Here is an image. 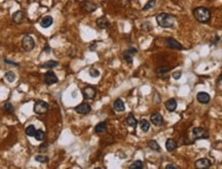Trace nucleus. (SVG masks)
<instances>
[{"label":"nucleus","instance_id":"obj_1","mask_svg":"<svg viewBox=\"0 0 222 169\" xmlns=\"http://www.w3.org/2000/svg\"><path fill=\"white\" fill-rule=\"evenodd\" d=\"M156 22L163 28H171L174 26L176 22V18L170 14H159L156 16Z\"/></svg>","mask_w":222,"mask_h":169},{"label":"nucleus","instance_id":"obj_2","mask_svg":"<svg viewBox=\"0 0 222 169\" xmlns=\"http://www.w3.org/2000/svg\"><path fill=\"white\" fill-rule=\"evenodd\" d=\"M193 16L199 23H208L211 19V12L206 7H198L193 11Z\"/></svg>","mask_w":222,"mask_h":169},{"label":"nucleus","instance_id":"obj_3","mask_svg":"<svg viewBox=\"0 0 222 169\" xmlns=\"http://www.w3.org/2000/svg\"><path fill=\"white\" fill-rule=\"evenodd\" d=\"M34 46H35L34 39L29 35L25 36L23 38V40H22V47H23L24 50L25 51H31L32 49L34 48Z\"/></svg>","mask_w":222,"mask_h":169},{"label":"nucleus","instance_id":"obj_4","mask_svg":"<svg viewBox=\"0 0 222 169\" xmlns=\"http://www.w3.org/2000/svg\"><path fill=\"white\" fill-rule=\"evenodd\" d=\"M47 111H48V105L44 101H38L34 105V112L38 115L45 114Z\"/></svg>","mask_w":222,"mask_h":169},{"label":"nucleus","instance_id":"obj_5","mask_svg":"<svg viewBox=\"0 0 222 169\" xmlns=\"http://www.w3.org/2000/svg\"><path fill=\"white\" fill-rule=\"evenodd\" d=\"M193 135L195 136V138H209V132L203 127L194 128Z\"/></svg>","mask_w":222,"mask_h":169},{"label":"nucleus","instance_id":"obj_6","mask_svg":"<svg viewBox=\"0 0 222 169\" xmlns=\"http://www.w3.org/2000/svg\"><path fill=\"white\" fill-rule=\"evenodd\" d=\"M91 106L86 103H81L80 105H78L75 108V111L78 114H81V115H86V114H89L91 112Z\"/></svg>","mask_w":222,"mask_h":169},{"label":"nucleus","instance_id":"obj_7","mask_svg":"<svg viewBox=\"0 0 222 169\" xmlns=\"http://www.w3.org/2000/svg\"><path fill=\"white\" fill-rule=\"evenodd\" d=\"M44 80L47 85H53V84L58 82V77L56 76V74L54 72H47L44 75Z\"/></svg>","mask_w":222,"mask_h":169},{"label":"nucleus","instance_id":"obj_8","mask_svg":"<svg viewBox=\"0 0 222 169\" xmlns=\"http://www.w3.org/2000/svg\"><path fill=\"white\" fill-rule=\"evenodd\" d=\"M82 95L86 98H94L96 95V89L93 86H86L82 89Z\"/></svg>","mask_w":222,"mask_h":169},{"label":"nucleus","instance_id":"obj_9","mask_svg":"<svg viewBox=\"0 0 222 169\" xmlns=\"http://www.w3.org/2000/svg\"><path fill=\"white\" fill-rule=\"evenodd\" d=\"M166 45L169 47V48H173V49H183V46L181 45L180 43H179L178 41L175 40V39L173 38H169L166 40Z\"/></svg>","mask_w":222,"mask_h":169},{"label":"nucleus","instance_id":"obj_10","mask_svg":"<svg viewBox=\"0 0 222 169\" xmlns=\"http://www.w3.org/2000/svg\"><path fill=\"white\" fill-rule=\"evenodd\" d=\"M24 19H25V14L21 11H16L14 14H12V21H14V23L17 24V25H20V24L23 23Z\"/></svg>","mask_w":222,"mask_h":169},{"label":"nucleus","instance_id":"obj_11","mask_svg":"<svg viewBox=\"0 0 222 169\" xmlns=\"http://www.w3.org/2000/svg\"><path fill=\"white\" fill-rule=\"evenodd\" d=\"M211 166V162L209 159L203 158V159H199L198 161L195 162V167L199 168V169H203V168H209Z\"/></svg>","mask_w":222,"mask_h":169},{"label":"nucleus","instance_id":"obj_12","mask_svg":"<svg viewBox=\"0 0 222 169\" xmlns=\"http://www.w3.org/2000/svg\"><path fill=\"white\" fill-rule=\"evenodd\" d=\"M150 120H151L152 124H154L155 126H161V125H163V123H164L163 117H161V114H158V113L152 114L150 117Z\"/></svg>","mask_w":222,"mask_h":169},{"label":"nucleus","instance_id":"obj_13","mask_svg":"<svg viewBox=\"0 0 222 169\" xmlns=\"http://www.w3.org/2000/svg\"><path fill=\"white\" fill-rule=\"evenodd\" d=\"M82 8H83V11H86V12H93L97 9V5L94 3V2L86 1L82 4Z\"/></svg>","mask_w":222,"mask_h":169},{"label":"nucleus","instance_id":"obj_14","mask_svg":"<svg viewBox=\"0 0 222 169\" xmlns=\"http://www.w3.org/2000/svg\"><path fill=\"white\" fill-rule=\"evenodd\" d=\"M53 23H54V19L52 18L51 16H46V17H44V18L42 19V21L40 22V26L42 28L46 29V28H48V27H51L52 25H53Z\"/></svg>","mask_w":222,"mask_h":169},{"label":"nucleus","instance_id":"obj_15","mask_svg":"<svg viewBox=\"0 0 222 169\" xmlns=\"http://www.w3.org/2000/svg\"><path fill=\"white\" fill-rule=\"evenodd\" d=\"M196 98H198V101L202 104H208L211 99L210 95L207 92H199L198 95H196Z\"/></svg>","mask_w":222,"mask_h":169},{"label":"nucleus","instance_id":"obj_16","mask_svg":"<svg viewBox=\"0 0 222 169\" xmlns=\"http://www.w3.org/2000/svg\"><path fill=\"white\" fill-rule=\"evenodd\" d=\"M96 23H97V26H98L100 29H106L109 27V22L105 17H101V18H99L98 20H97Z\"/></svg>","mask_w":222,"mask_h":169},{"label":"nucleus","instance_id":"obj_17","mask_svg":"<svg viewBox=\"0 0 222 169\" xmlns=\"http://www.w3.org/2000/svg\"><path fill=\"white\" fill-rule=\"evenodd\" d=\"M166 109L168 111H170V112L175 111L176 109H177V101H176V99H174V98L169 99V101L166 103Z\"/></svg>","mask_w":222,"mask_h":169},{"label":"nucleus","instance_id":"obj_18","mask_svg":"<svg viewBox=\"0 0 222 169\" xmlns=\"http://www.w3.org/2000/svg\"><path fill=\"white\" fill-rule=\"evenodd\" d=\"M113 108H114V110L115 111H117V112H124V101H121L120 98H118V99H116L115 101H114V104H113Z\"/></svg>","mask_w":222,"mask_h":169},{"label":"nucleus","instance_id":"obj_19","mask_svg":"<svg viewBox=\"0 0 222 169\" xmlns=\"http://www.w3.org/2000/svg\"><path fill=\"white\" fill-rule=\"evenodd\" d=\"M166 148H167V150H168L169 152L174 151L177 148V143L174 140H172V138H169V140H167V143H166Z\"/></svg>","mask_w":222,"mask_h":169},{"label":"nucleus","instance_id":"obj_20","mask_svg":"<svg viewBox=\"0 0 222 169\" xmlns=\"http://www.w3.org/2000/svg\"><path fill=\"white\" fill-rule=\"evenodd\" d=\"M95 130H96L97 133H103L107 130V124L106 122H101L99 124H97V126L95 127Z\"/></svg>","mask_w":222,"mask_h":169},{"label":"nucleus","instance_id":"obj_21","mask_svg":"<svg viewBox=\"0 0 222 169\" xmlns=\"http://www.w3.org/2000/svg\"><path fill=\"white\" fill-rule=\"evenodd\" d=\"M127 123H128L129 126H131V127H136L137 124H138V121L136 120V118L133 116V114H130L128 116V118H127Z\"/></svg>","mask_w":222,"mask_h":169},{"label":"nucleus","instance_id":"obj_22","mask_svg":"<svg viewBox=\"0 0 222 169\" xmlns=\"http://www.w3.org/2000/svg\"><path fill=\"white\" fill-rule=\"evenodd\" d=\"M140 128L142 129V131H144V132H147V131L149 130V128H150V124H149V122L146 120V119H142V120L140 121Z\"/></svg>","mask_w":222,"mask_h":169},{"label":"nucleus","instance_id":"obj_23","mask_svg":"<svg viewBox=\"0 0 222 169\" xmlns=\"http://www.w3.org/2000/svg\"><path fill=\"white\" fill-rule=\"evenodd\" d=\"M57 66H58V62H56V61H48V62H46V63H44L43 65H42L41 68H44V69H54V68H56Z\"/></svg>","mask_w":222,"mask_h":169},{"label":"nucleus","instance_id":"obj_24","mask_svg":"<svg viewBox=\"0 0 222 169\" xmlns=\"http://www.w3.org/2000/svg\"><path fill=\"white\" fill-rule=\"evenodd\" d=\"M148 146H149V148H150L151 150H154V151H159V150H161V146H159V145L158 143V141H155V140H149Z\"/></svg>","mask_w":222,"mask_h":169},{"label":"nucleus","instance_id":"obj_25","mask_svg":"<svg viewBox=\"0 0 222 169\" xmlns=\"http://www.w3.org/2000/svg\"><path fill=\"white\" fill-rule=\"evenodd\" d=\"M36 133V129L33 125H29L28 127L26 128V134L28 136H34Z\"/></svg>","mask_w":222,"mask_h":169},{"label":"nucleus","instance_id":"obj_26","mask_svg":"<svg viewBox=\"0 0 222 169\" xmlns=\"http://www.w3.org/2000/svg\"><path fill=\"white\" fill-rule=\"evenodd\" d=\"M34 137H35L36 140L42 141L44 140V132L42 130H36V133H35V135H34Z\"/></svg>","mask_w":222,"mask_h":169},{"label":"nucleus","instance_id":"obj_27","mask_svg":"<svg viewBox=\"0 0 222 169\" xmlns=\"http://www.w3.org/2000/svg\"><path fill=\"white\" fill-rule=\"evenodd\" d=\"M124 61H126L128 64H130V65L133 64V56H132V53H129V51L124 53Z\"/></svg>","mask_w":222,"mask_h":169},{"label":"nucleus","instance_id":"obj_28","mask_svg":"<svg viewBox=\"0 0 222 169\" xmlns=\"http://www.w3.org/2000/svg\"><path fill=\"white\" fill-rule=\"evenodd\" d=\"M5 79L8 82H14V79H16V75H14V72L9 71V72H7V73L5 74Z\"/></svg>","mask_w":222,"mask_h":169},{"label":"nucleus","instance_id":"obj_29","mask_svg":"<svg viewBox=\"0 0 222 169\" xmlns=\"http://www.w3.org/2000/svg\"><path fill=\"white\" fill-rule=\"evenodd\" d=\"M154 5H155V0H149V1L145 4V6L143 7V11H148V9L152 8Z\"/></svg>","mask_w":222,"mask_h":169},{"label":"nucleus","instance_id":"obj_30","mask_svg":"<svg viewBox=\"0 0 222 169\" xmlns=\"http://www.w3.org/2000/svg\"><path fill=\"white\" fill-rule=\"evenodd\" d=\"M169 71H170V68H168V67H161V68H158V70H156V73H158V75H161V74H167Z\"/></svg>","mask_w":222,"mask_h":169},{"label":"nucleus","instance_id":"obj_31","mask_svg":"<svg viewBox=\"0 0 222 169\" xmlns=\"http://www.w3.org/2000/svg\"><path fill=\"white\" fill-rule=\"evenodd\" d=\"M35 160L38 161V162H40V163H46V162H48V158H47L46 156H40V155L36 156Z\"/></svg>","mask_w":222,"mask_h":169},{"label":"nucleus","instance_id":"obj_32","mask_svg":"<svg viewBox=\"0 0 222 169\" xmlns=\"http://www.w3.org/2000/svg\"><path fill=\"white\" fill-rule=\"evenodd\" d=\"M142 167H143V163H142V161L140 160L135 161V162L130 166V168H142Z\"/></svg>","mask_w":222,"mask_h":169},{"label":"nucleus","instance_id":"obj_33","mask_svg":"<svg viewBox=\"0 0 222 169\" xmlns=\"http://www.w3.org/2000/svg\"><path fill=\"white\" fill-rule=\"evenodd\" d=\"M4 110L5 111H7L8 112V113H12V112H14V107H12V105H11V104L9 103H6V104H4Z\"/></svg>","mask_w":222,"mask_h":169},{"label":"nucleus","instance_id":"obj_34","mask_svg":"<svg viewBox=\"0 0 222 169\" xmlns=\"http://www.w3.org/2000/svg\"><path fill=\"white\" fill-rule=\"evenodd\" d=\"M89 75H91L92 77H94V78H96V77H99L100 75V72L97 70V69H91L89 70Z\"/></svg>","mask_w":222,"mask_h":169},{"label":"nucleus","instance_id":"obj_35","mask_svg":"<svg viewBox=\"0 0 222 169\" xmlns=\"http://www.w3.org/2000/svg\"><path fill=\"white\" fill-rule=\"evenodd\" d=\"M180 76H181V72H180V71H178V72H175V73L173 74V77H174V79H179V78H180Z\"/></svg>","mask_w":222,"mask_h":169},{"label":"nucleus","instance_id":"obj_36","mask_svg":"<svg viewBox=\"0 0 222 169\" xmlns=\"http://www.w3.org/2000/svg\"><path fill=\"white\" fill-rule=\"evenodd\" d=\"M45 149H47V145H46V143H43V145L41 146V148H40V151H44Z\"/></svg>","mask_w":222,"mask_h":169},{"label":"nucleus","instance_id":"obj_37","mask_svg":"<svg viewBox=\"0 0 222 169\" xmlns=\"http://www.w3.org/2000/svg\"><path fill=\"white\" fill-rule=\"evenodd\" d=\"M166 168H178L176 165H167Z\"/></svg>","mask_w":222,"mask_h":169},{"label":"nucleus","instance_id":"obj_38","mask_svg":"<svg viewBox=\"0 0 222 169\" xmlns=\"http://www.w3.org/2000/svg\"><path fill=\"white\" fill-rule=\"evenodd\" d=\"M45 51H49V46L48 45L45 46Z\"/></svg>","mask_w":222,"mask_h":169},{"label":"nucleus","instance_id":"obj_39","mask_svg":"<svg viewBox=\"0 0 222 169\" xmlns=\"http://www.w3.org/2000/svg\"><path fill=\"white\" fill-rule=\"evenodd\" d=\"M221 79H222V76H221Z\"/></svg>","mask_w":222,"mask_h":169}]
</instances>
